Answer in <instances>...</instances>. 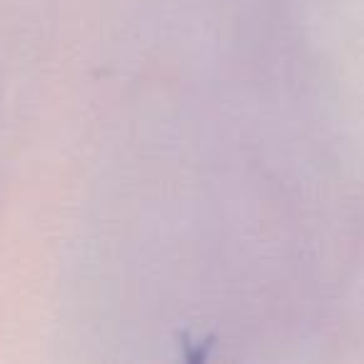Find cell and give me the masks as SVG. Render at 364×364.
I'll return each instance as SVG.
<instances>
[]
</instances>
